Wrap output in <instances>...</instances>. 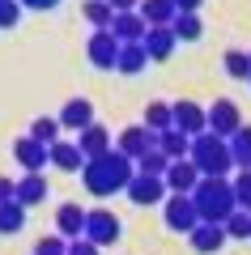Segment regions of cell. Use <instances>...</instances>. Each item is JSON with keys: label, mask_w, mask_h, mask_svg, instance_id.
Wrapping results in <instances>:
<instances>
[{"label": "cell", "mask_w": 251, "mask_h": 255, "mask_svg": "<svg viewBox=\"0 0 251 255\" xmlns=\"http://www.w3.org/2000/svg\"><path fill=\"white\" fill-rule=\"evenodd\" d=\"M166 226L179 230V234H192V230L200 226V213H196V204H192V196H171V200H166Z\"/></svg>", "instance_id": "52a82bcc"}, {"label": "cell", "mask_w": 251, "mask_h": 255, "mask_svg": "<svg viewBox=\"0 0 251 255\" xmlns=\"http://www.w3.org/2000/svg\"><path fill=\"white\" fill-rule=\"evenodd\" d=\"M226 238H251V213H234L230 221H226Z\"/></svg>", "instance_id": "d6a6232c"}, {"label": "cell", "mask_w": 251, "mask_h": 255, "mask_svg": "<svg viewBox=\"0 0 251 255\" xmlns=\"http://www.w3.org/2000/svg\"><path fill=\"white\" fill-rule=\"evenodd\" d=\"M192 166L200 170V179H226V174L234 170V157H230V140L213 136V132H205V136L192 140Z\"/></svg>", "instance_id": "3957f363"}, {"label": "cell", "mask_w": 251, "mask_h": 255, "mask_svg": "<svg viewBox=\"0 0 251 255\" xmlns=\"http://www.w3.org/2000/svg\"><path fill=\"white\" fill-rule=\"evenodd\" d=\"M13 157L26 166V174H38V170L47 166V145H38L34 136H21L17 145H13Z\"/></svg>", "instance_id": "5bb4252c"}, {"label": "cell", "mask_w": 251, "mask_h": 255, "mask_svg": "<svg viewBox=\"0 0 251 255\" xmlns=\"http://www.w3.org/2000/svg\"><path fill=\"white\" fill-rule=\"evenodd\" d=\"M230 183H234V200H239V209L251 213V170H239V179H230Z\"/></svg>", "instance_id": "1f68e13d"}, {"label": "cell", "mask_w": 251, "mask_h": 255, "mask_svg": "<svg viewBox=\"0 0 251 255\" xmlns=\"http://www.w3.org/2000/svg\"><path fill=\"white\" fill-rule=\"evenodd\" d=\"M55 132H60V119H34V128H30V136L38 145H47V149L55 145Z\"/></svg>", "instance_id": "4dcf8cb0"}, {"label": "cell", "mask_w": 251, "mask_h": 255, "mask_svg": "<svg viewBox=\"0 0 251 255\" xmlns=\"http://www.w3.org/2000/svg\"><path fill=\"white\" fill-rule=\"evenodd\" d=\"M68 255H98V247H94L90 238H72V243H68Z\"/></svg>", "instance_id": "e575fe53"}, {"label": "cell", "mask_w": 251, "mask_h": 255, "mask_svg": "<svg viewBox=\"0 0 251 255\" xmlns=\"http://www.w3.org/2000/svg\"><path fill=\"white\" fill-rule=\"evenodd\" d=\"M175 9H179V13H196L200 0H175Z\"/></svg>", "instance_id": "74e56055"}, {"label": "cell", "mask_w": 251, "mask_h": 255, "mask_svg": "<svg viewBox=\"0 0 251 255\" xmlns=\"http://www.w3.org/2000/svg\"><path fill=\"white\" fill-rule=\"evenodd\" d=\"M17 200V183L13 179H0V204H13Z\"/></svg>", "instance_id": "8d00e7d4"}, {"label": "cell", "mask_w": 251, "mask_h": 255, "mask_svg": "<svg viewBox=\"0 0 251 255\" xmlns=\"http://www.w3.org/2000/svg\"><path fill=\"white\" fill-rule=\"evenodd\" d=\"M90 124H94V107L85 98H72L64 107V115H60V128H72V132H85Z\"/></svg>", "instance_id": "e0dca14e"}, {"label": "cell", "mask_w": 251, "mask_h": 255, "mask_svg": "<svg viewBox=\"0 0 251 255\" xmlns=\"http://www.w3.org/2000/svg\"><path fill=\"white\" fill-rule=\"evenodd\" d=\"M145 128H149L153 136L171 132V128H175V119H171V107H166V102H149V107H145Z\"/></svg>", "instance_id": "cb8c5ba5"}, {"label": "cell", "mask_w": 251, "mask_h": 255, "mask_svg": "<svg viewBox=\"0 0 251 255\" xmlns=\"http://www.w3.org/2000/svg\"><path fill=\"white\" fill-rule=\"evenodd\" d=\"M38 200H47V179L43 174H26L17 183V204L26 209V204H38Z\"/></svg>", "instance_id": "603a6c76"}, {"label": "cell", "mask_w": 251, "mask_h": 255, "mask_svg": "<svg viewBox=\"0 0 251 255\" xmlns=\"http://www.w3.org/2000/svg\"><path fill=\"white\" fill-rule=\"evenodd\" d=\"M171 30H175V38L196 43V38H200V17H196V13H179V17L171 21Z\"/></svg>", "instance_id": "f546056e"}, {"label": "cell", "mask_w": 251, "mask_h": 255, "mask_svg": "<svg viewBox=\"0 0 251 255\" xmlns=\"http://www.w3.org/2000/svg\"><path fill=\"white\" fill-rule=\"evenodd\" d=\"M141 17L145 26H171L179 9H175V0H141Z\"/></svg>", "instance_id": "d6986e66"}, {"label": "cell", "mask_w": 251, "mask_h": 255, "mask_svg": "<svg viewBox=\"0 0 251 255\" xmlns=\"http://www.w3.org/2000/svg\"><path fill=\"white\" fill-rule=\"evenodd\" d=\"M230 157H234V166L251 170V128H247V124H243L239 132L230 136Z\"/></svg>", "instance_id": "d4e9b609"}, {"label": "cell", "mask_w": 251, "mask_h": 255, "mask_svg": "<svg viewBox=\"0 0 251 255\" xmlns=\"http://www.w3.org/2000/svg\"><path fill=\"white\" fill-rule=\"evenodd\" d=\"M192 247H196L200 255H213V251H222L226 247V226H213V221H200L196 230H192Z\"/></svg>", "instance_id": "4fadbf2b"}, {"label": "cell", "mask_w": 251, "mask_h": 255, "mask_svg": "<svg viewBox=\"0 0 251 255\" xmlns=\"http://www.w3.org/2000/svg\"><path fill=\"white\" fill-rule=\"evenodd\" d=\"M30 9H51V4H60V0H26Z\"/></svg>", "instance_id": "ab89813d"}, {"label": "cell", "mask_w": 251, "mask_h": 255, "mask_svg": "<svg viewBox=\"0 0 251 255\" xmlns=\"http://www.w3.org/2000/svg\"><path fill=\"white\" fill-rule=\"evenodd\" d=\"M85 17H90L98 30H111V21H115V9H111V0H90V4H85Z\"/></svg>", "instance_id": "83f0119b"}, {"label": "cell", "mask_w": 251, "mask_h": 255, "mask_svg": "<svg viewBox=\"0 0 251 255\" xmlns=\"http://www.w3.org/2000/svg\"><path fill=\"white\" fill-rule=\"evenodd\" d=\"M192 204H196L200 221H213V226H226V221L239 213V200H234V183L230 179H200L196 191H192Z\"/></svg>", "instance_id": "7a4b0ae2"}, {"label": "cell", "mask_w": 251, "mask_h": 255, "mask_svg": "<svg viewBox=\"0 0 251 255\" xmlns=\"http://www.w3.org/2000/svg\"><path fill=\"white\" fill-rule=\"evenodd\" d=\"M145 17H136V13H115V21H111V34L119 38V43H141L145 38Z\"/></svg>", "instance_id": "2e32d148"}, {"label": "cell", "mask_w": 251, "mask_h": 255, "mask_svg": "<svg viewBox=\"0 0 251 255\" xmlns=\"http://www.w3.org/2000/svg\"><path fill=\"white\" fill-rule=\"evenodd\" d=\"M119 230H124V226H119V217L111 209H94V213H85V234H81V238H90L94 247H107V243L119 238Z\"/></svg>", "instance_id": "5b68a950"}, {"label": "cell", "mask_w": 251, "mask_h": 255, "mask_svg": "<svg viewBox=\"0 0 251 255\" xmlns=\"http://www.w3.org/2000/svg\"><path fill=\"white\" fill-rule=\"evenodd\" d=\"M17 17H21V9L13 4V0H4V4H0V26H13Z\"/></svg>", "instance_id": "d590c367"}, {"label": "cell", "mask_w": 251, "mask_h": 255, "mask_svg": "<svg viewBox=\"0 0 251 255\" xmlns=\"http://www.w3.org/2000/svg\"><path fill=\"white\" fill-rule=\"evenodd\" d=\"M132 162H128L119 149H111V153L102 157H90V162L81 166V179H85V187L94 191V196H115V191H128V183H132Z\"/></svg>", "instance_id": "6da1fadb"}, {"label": "cell", "mask_w": 251, "mask_h": 255, "mask_svg": "<svg viewBox=\"0 0 251 255\" xmlns=\"http://www.w3.org/2000/svg\"><path fill=\"white\" fill-rule=\"evenodd\" d=\"M55 226H60V234L81 238V234H85V209H81V204H60V213H55Z\"/></svg>", "instance_id": "ffe728a7"}, {"label": "cell", "mask_w": 251, "mask_h": 255, "mask_svg": "<svg viewBox=\"0 0 251 255\" xmlns=\"http://www.w3.org/2000/svg\"><path fill=\"white\" fill-rule=\"evenodd\" d=\"M158 149L171 157V162H179V157L192 153V136H183V132H175V128H171V132H162V136H158Z\"/></svg>", "instance_id": "7402d4cb"}, {"label": "cell", "mask_w": 251, "mask_h": 255, "mask_svg": "<svg viewBox=\"0 0 251 255\" xmlns=\"http://www.w3.org/2000/svg\"><path fill=\"white\" fill-rule=\"evenodd\" d=\"M34 255H68V243H64V238H38Z\"/></svg>", "instance_id": "836d02e7"}, {"label": "cell", "mask_w": 251, "mask_h": 255, "mask_svg": "<svg viewBox=\"0 0 251 255\" xmlns=\"http://www.w3.org/2000/svg\"><path fill=\"white\" fill-rule=\"evenodd\" d=\"M47 162L60 166V170H81V166H85V153H81L77 145H68V140H55V145L47 149Z\"/></svg>", "instance_id": "ac0fdd59"}, {"label": "cell", "mask_w": 251, "mask_h": 255, "mask_svg": "<svg viewBox=\"0 0 251 255\" xmlns=\"http://www.w3.org/2000/svg\"><path fill=\"white\" fill-rule=\"evenodd\" d=\"M145 64H149V55H145V47H141V43H124V47H119V60H115V68H119V73L136 77V73L145 68Z\"/></svg>", "instance_id": "44dd1931"}, {"label": "cell", "mask_w": 251, "mask_h": 255, "mask_svg": "<svg viewBox=\"0 0 251 255\" xmlns=\"http://www.w3.org/2000/svg\"><path fill=\"white\" fill-rule=\"evenodd\" d=\"M21 226H26V209H21L17 200H13V204H0V234H17Z\"/></svg>", "instance_id": "4316f807"}, {"label": "cell", "mask_w": 251, "mask_h": 255, "mask_svg": "<svg viewBox=\"0 0 251 255\" xmlns=\"http://www.w3.org/2000/svg\"><path fill=\"white\" fill-rule=\"evenodd\" d=\"M119 38L111 34V30H98V34L90 38V60L98 64V68H115V60H119Z\"/></svg>", "instance_id": "8fae6325"}, {"label": "cell", "mask_w": 251, "mask_h": 255, "mask_svg": "<svg viewBox=\"0 0 251 255\" xmlns=\"http://www.w3.org/2000/svg\"><path fill=\"white\" fill-rule=\"evenodd\" d=\"M77 149L85 153V162H90V157L111 153V132H107V128H98V124H90V128L77 136Z\"/></svg>", "instance_id": "9a60e30c"}, {"label": "cell", "mask_w": 251, "mask_h": 255, "mask_svg": "<svg viewBox=\"0 0 251 255\" xmlns=\"http://www.w3.org/2000/svg\"><path fill=\"white\" fill-rule=\"evenodd\" d=\"M226 73L234 77V81H251V51H226Z\"/></svg>", "instance_id": "484cf974"}, {"label": "cell", "mask_w": 251, "mask_h": 255, "mask_svg": "<svg viewBox=\"0 0 251 255\" xmlns=\"http://www.w3.org/2000/svg\"><path fill=\"white\" fill-rule=\"evenodd\" d=\"M205 119H209V132H213V136H222V140H230L234 132L243 128V111L234 107L230 98H217L213 107L205 111Z\"/></svg>", "instance_id": "277c9868"}, {"label": "cell", "mask_w": 251, "mask_h": 255, "mask_svg": "<svg viewBox=\"0 0 251 255\" xmlns=\"http://www.w3.org/2000/svg\"><path fill=\"white\" fill-rule=\"evenodd\" d=\"M136 170H141V174H162V179H166V170H171V157L162 153V149H149V153L136 162Z\"/></svg>", "instance_id": "f1b7e54d"}, {"label": "cell", "mask_w": 251, "mask_h": 255, "mask_svg": "<svg viewBox=\"0 0 251 255\" xmlns=\"http://www.w3.org/2000/svg\"><path fill=\"white\" fill-rule=\"evenodd\" d=\"M196 183H200V170L192 166V157L171 162V170H166V191H171V196H192Z\"/></svg>", "instance_id": "9c48e42d"}, {"label": "cell", "mask_w": 251, "mask_h": 255, "mask_svg": "<svg viewBox=\"0 0 251 255\" xmlns=\"http://www.w3.org/2000/svg\"><path fill=\"white\" fill-rule=\"evenodd\" d=\"M128 196H132V204H158V200H166V179L136 170L132 183H128Z\"/></svg>", "instance_id": "ba28073f"}, {"label": "cell", "mask_w": 251, "mask_h": 255, "mask_svg": "<svg viewBox=\"0 0 251 255\" xmlns=\"http://www.w3.org/2000/svg\"><path fill=\"white\" fill-rule=\"evenodd\" d=\"M171 119H175V132H183V136H192V140L209 132V119H205V111H200L196 102H175Z\"/></svg>", "instance_id": "8992f818"}, {"label": "cell", "mask_w": 251, "mask_h": 255, "mask_svg": "<svg viewBox=\"0 0 251 255\" xmlns=\"http://www.w3.org/2000/svg\"><path fill=\"white\" fill-rule=\"evenodd\" d=\"M0 4H4V0H0Z\"/></svg>", "instance_id": "60d3db41"}, {"label": "cell", "mask_w": 251, "mask_h": 255, "mask_svg": "<svg viewBox=\"0 0 251 255\" xmlns=\"http://www.w3.org/2000/svg\"><path fill=\"white\" fill-rule=\"evenodd\" d=\"M149 149H158V136H153L149 128H124V132H119V153H124L128 162H141Z\"/></svg>", "instance_id": "30bf717a"}, {"label": "cell", "mask_w": 251, "mask_h": 255, "mask_svg": "<svg viewBox=\"0 0 251 255\" xmlns=\"http://www.w3.org/2000/svg\"><path fill=\"white\" fill-rule=\"evenodd\" d=\"M141 47H145L149 60H166V55L175 51V30L171 26H149V30H145V38H141Z\"/></svg>", "instance_id": "7c38bea8"}, {"label": "cell", "mask_w": 251, "mask_h": 255, "mask_svg": "<svg viewBox=\"0 0 251 255\" xmlns=\"http://www.w3.org/2000/svg\"><path fill=\"white\" fill-rule=\"evenodd\" d=\"M111 9H119V13H132V9H136V0H111Z\"/></svg>", "instance_id": "f35d334b"}]
</instances>
